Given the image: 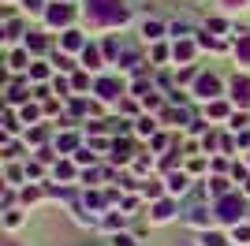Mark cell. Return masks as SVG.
Returning a JSON list of instances; mask_svg holds the SVG:
<instances>
[{
    "instance_id": "1",
    "label": "cell",
    "mask_w": 250,
    "mask_h": 246,
    "mask_svg": "<svg viewBox=\"0 0 250 246\" xmlns=\"http://www.w3.org/2000/svg\"><path fill=\"white\" fill-rule=\"evenodd\" d=\"M86 15L101 26H124L127 22L124 0H86Z\"/></svg>"
},
{
    "instance_id": "2",
    "label": "cell",
    "mask_w": 250,
    "mask_h": 246,
    "mask_svg": "<svg viewBox=\"0 0 250 246\" xmlns=\"http://www.w3.org/2000/svg\"><path fill=\"white\" fill-rule=\"evenodd\" d=\"M239 216H243V198H235V194L217 198V220H224V224H239Z\"/></svg>"
},
{
    "instance_id": "3",
    "label": "cell",
    "mask_w": 250,
    "mask_h": 246,
    "mask_svg": "<svg viewBox=\"0 0 250 246\" xmlns=\"http://www.w3.org/2000/svg\"><path fill=\"white\" fill-rule=\"evenodd\" d=\"M194 93H198L202 101L217 97V93H220V79H217V75H198V79H194Z\"/></svg>"
},
{
    "instance_id": "4",
    "label": "cell",
    "mask_w": 250,
    "mask_h": 246,
    "mask_svg": "<svg viewBox=\"0 0 250 246\" xmlns=\"http://www.w3.org/2000/svg\"><path fill=\"white\" fill-rule=\"evenodd\" d=\"M231 101L243 104V108L250 104V79H239V75L231 79Z\"/></svg>"
},
{
    "instance_id": "5",
    "label": "cell",
    "mask_w": 250,
    "mask_h": 246,
    "mask_svg": "<svg viewBox=\"0 0 250 246\" xmlns=\"http://www.w3.org/2000/svg\"><path fill=\"white\" fill-rule=\"evenodd\" d=\"M120 93H124V86H120L116 79H101L97 82V97H101V101H116Z\"/></svg>"
},
{
    "instance_id": "6",
    "label": "cell",
    "mask_w": 250,
    "mask_h": 246,
    "mask_svg": "<svg viewBox=\"0 0 250 246\" xmlns=\"http://www.w3.org/2000/svg\"><path fill=\"white\" fill-rule=\"evenodd\" d=\"M45 19H49V26H63V22L71 19V8H67V4H56V8H49Z\"/></svg>"
},
{
    "instance_id": "7",
    "label": "cell",
    "mask_w": 250,
    "mask_h": 246,
    "mask_svg": "<svg viewBox=\"0 0 250 246\" xmlns=\"http://www.w3.org/2000/svg\"><path fill=\"white\" fill-rule=\"evenodd\" d=\"M172 213H176V205H172V202H157L149 216H153L157 224H165V220H172Z\"/></svg>"
},
{
    "instance_id": "8",
    "label": "cell",
    "mask_w": 250,
    "mask_h": 246,
    "mask_svg": "<svg viewBox=\"0 0 250 246\" xmlns=\"http://www.w3.org/2000/svg\"><path fill=\"white\" fill-rule=\"evenodd\" d=\"M161 34H165V26H161L157 19H146V22H142V38H146V41H157Z\"/></svg>"
},
{
    "instance_id": "9",
    "label": "cell",
    "mask_w": 250,
    "mask_h": 246,
    "mask_svg": "<svg viewBox=\"0 0 250 246\" xmlns=\"http://www.w3.org/2000/svg\"><path fill=\"white\" fill-rule=\"evenodd\" d=\"M168 190H172V194H183V190H187V175H183V172L168 175Z\"/></svg>"
},
{
    "instance_id": "10",
    "label": "cell",
    "mask_w": 250,
    "mask_h": 246,
    "mask_svg": "<svg viewBox=\"0 0 250 246\" xmlns=\"http://www.w3.org/2000/svg\"><path fill=\"white\" fill-rule=\"evenodd\" d=\"M63 49H86L79 30H63Z\"/></svg>"
},
{
    "instance_id": "11",
    "label": "cell",
    "mask_w": 250,
    "mask_h": 246,
    "mask_svg": "<svg viewBox=\"0 0 250 246\" xmlns=\"http://www.w3.org/2000/svg\"><path fill=\"white\" fill-rule=\"evenodd\" d=\"M172 52H176V60L187 63L190 56H194V45H190V41H176V49H172Z\"/></svg>"
},
{
    "instance_id": "12",
    "label": "cell",
    "mask_w": 250,
    "mask_h": 246,
    "mask_svg": "<svg viewBox=\"0 0 250 246\" xmlns=\"http://www.w3.org/2000/svg\"><path fill=\"white\" fill-rule=\"evenodd\" d=\"M83 63H86V67H97V63H101V52H97L94 45H86V49H83Z\"/></svg>"
},
{
    "instance_id": "13",
    "label": "cell",
    "mask_w": 250,
    "mask_h": 246,
    "mask_svg": "<svg viewBox=\"0 0 250 246\" xmlns=\"http://www.w3.org/2000/svg\"><path fill=\"white\" fill-rule=\"evenodd\" d=\"M202 246H228V239L220 235V231H206V235H202Z\"/></svg>"
},
{
    "instance_id": "14",
    "label": "cell",
    "mask_w": 250,
    "mask_h": 246,
    "mask_svg": "<svg viewBox=\"0 0 250 246\" xmlns=\"http://www.w3.org/2000/svg\"><path fill=\"white\" fill-rule=\"evenodd\" d=\"M127 157H131V149H127V142H116V145H112V161H116V164H124Z\"/></svg>"
},
{
    "instance_id": "15",
    "label": "cell",
    "mask_w": 250,
    "mask_h": 246,
    "mask_svg": "<svg viewBox=\"0 0 250 246\" xmlns=\"http://www.w3.org/2000/svg\"><path fill=\"white\" fill-rule=\"evenodd\" d=\"M209 194H213V198H224V194H228V179H213V183H209Z\"/></svg>"
},
{
    "instance_id": "16",
    "label": "cell",
    "mask_w": 250,
    "mask_h": 246,
    "mask_svg": "<svg viewBox=\"0 0 250 246\" xmlns=\"http://www.w3.org/2000/svg\"><path fill=\"white\" fill-rule=\"evenodd\" d=\"M11 67H15V71H19V67H30V56H26V52H11Z\"/></svg>"
},
{
    "instance_id": "17",
    "label": "cell",
    "mask_w": 250,
    "mask_h": 246,
    "mask_svg": "<svg viewBox=\"0 0 250 246\" xmlns=\"http://www.w3.org/2000/svg\"><path fill=\"white\" fill-rule=\"evenodd\" d=\"M235 56H239L243 63H250V38H243L239 45H235Z\"/></svg>"
},
{
    "instance_id": "18",
    "label": "cell",
    "mask_w": 250,
    "mask_h": 246,
    "mask_svg": "<svg viewBox=\"0 0 250 246\" xmlns=\"http://www.w3.org/2000/svg\"><path fill=\"white\" fill-rule=\"evenodd\" d=\"M209 116H213V120H224V116H228V104H224V101H213V104H209Z\"/></svg>"
},
{
    "instance_id": "19",
    "label": "cell",
    "mask_w": 250,
    "mask_h": 246,
    "mask_svg": "<svg viewBox=\"0 0 250 246\" xmlns=\"http://www.w3.org/2000/svg\"><path fill=\"white\" fill-rule=\"evenodd\" d=\"M26 52H45V38H38V34L26 38Z\"/></svg>"
},
{
    "instance_id": "20",
    "label": "cell",
    "mask_w": 250,
    "mask_h": 246,
    "mask_svg": "<svg viewBox=\"0 0 250 246\" xmlns=\"http://www.w3.org/2000/svg\"><path fill=\"white\" fill-rule=\"evenodd\" d=\"M153 131H157V123L149 120V116H146V120H138V134H153Z\"/></svg>"
},
{
    "instance_id": "21",
    "label": "cell",
    "mask_w": 250,
    "mask_h": 246,
    "mask_svg": "<svg viewBox=\"0 0 250 246\" xmlns=\"http://www.w3.org/2000/svg\"><path fill=\"white\" fill-rule=\"evenodd\" d=\"M235 243H250V227L247 224H235Z\"/></svg>"
},
{
    "instance_id": "22",
    "label": "cell",
    "mask_w": 250,
    "mask_h": 246,
    "mask_svg": "<svg viewBox=\"0 0 250 246\" xmlns=\"http://www.w3.org/2000/svg\"><path fill=\"white\" fill-rule=\"evenodd\" d=\"M4 224H8V227H19V224H22V213H15V209H11V213L4 216Z\"/></svg>"
},
{
    "instance_id": "23",
    "label": "cell",
    "mask_w": 250,
    "mask_h": 246,
    "mask_svg": "<svg viewBox=\"0 0 250 246\" xmlns=\"http://www.w3.org/2000/svg\"><path fill=\"white\" fill-rule=\"evenodd\" d=\"M56 175H60V179H71L75 168H71V164H56Z\"/></svg>"
},
{
    "instance_id": "24",
    "label": "cell",
    "mask_w": 250,
    "mask_h": 246,
    "mask_svg": "<svg viewBox=\"0 0 250 246\" xmlns=\"http://www.w3.org/2000/svg\"><path fill=\"white\" fill-rule=\"evenodd\" d=\"M15 38H19V22L11 19V22H8V34H4V41H15Z\"/></svg>"
},
{
    "instance_id": "25",
    "label": "cell",
    "mask_w": 250,
    "mask_h": 246,
    "mask_svg": "<svg viewBox=\"0 0 250 246\" xmlns=\"http://www.w3.org/2000/svg\"><path fill=\"white\" fill-rule=\"evenodd\" d=\"M45 75H49V67H45V63H34V67H30V79H45Z\"/></svg>"
},
{
    "instance_id": "26",
    "label": "cell",
    "mask_w": 250,
    "mask_h": 246,
    "mask_svg": "<svg viewBox=\"0 0 250 246\" xmlns=\"http://www.w3.org/2000/svg\"><path fill=\"white\" fill-rule=\"evenodd\" d=\"M22 97H26V90H22V86H11V90H8V101H22Z\"/></svg>"
},
{
    "instance_id": "27",
    "label": "cell",
    "mask_w": 250,
    "mask_h": 246,
    "mask_svg": "<svg viewBox=\"0 0 250 246\" xmlns=\"http://www.w3.org/2000/svg\"><path fill=\"white\" fill-rule=\"evenodd\" d=\"M165 120H168V123H183L187 116H183V112H176V108H168V112H165Z\"/></svg>"
},
{
    "instance_id": "28",
    "label": "cell",
    "mask_w": 250,
    "mask_h": 246,
    "mask_svg": "<svg viewBox=\"0 0 250 246\" xmlns=\"http://www.w3.org/2000/svg\"><path fill=\"white\" fill-rule=\"evenodd\" d=\"M22 120L34 123V120H38V108H34V104H26V108H22Z\"/></svg>"
},
{
    "instance_id": "29",
    "label": "cell",
    "mask_w": 250,
    "mask_h": 246,
    "mask_svg": "<svg viewBox=\"0 0 250 246\" xmlns=\"http://www.w3.org/2000/svg\"><path fill=\"white\" fill-rule=\"evenodd\" d=\"M231 127H235V131H239V127H247V112H235V116H231Z\"/></svg>"
},
{
    "instance_id": "30",
    "label": "cell",
    "mask_w": 250,
    "mask_h": 246,
    "mask_svg": "<svg viewBox=\"0 0 250 246\" xmlns=\"http://www.w3.org/2000/svg\"><path fill=\"white\" fill-rule=\"evenodd\" d=\"M75 142H79L75 134H63V138H60V149H75Z\"/></svg>"
},
{
    "instance_id": "31",
    "label": "cell",
    "mask_w": 250,
    "mask_h": 246,
    "mask_svg": "<svg viewBox=\"0 0 250 246\" xmlns=\"http://www.w3.org/2000/svg\"><path fill=\"white\" fill-rule=\"evenodd\" d=\"M112 243H116V246H138V243H135V239H131V235H116Z\"/></svg>"
},
{
    "instance_id": "32",
    "label": "cell",
    "mask_w": 250,
    "mask_h": 246,
    "mask_svg": "<svg viewBox=\"0 0 250 246\" xmlns=\"http://www.w3.org/2000/svg\"><path fill=\"white\" fill-rule=\"evenodd\" d=\"M120 224H124V216H108V220H104V227H108V231H116Z\"/></svg>"
},
{
    "instance_id": "33",
    "label": "cell",
    "mask_w": 250,
    "mask_h": 246,
    "mask_svg": "<svg viewBox=\"0 0 250 246\" xmlns=\"http://www.w3.org/2000/svg\"><path fill=\"white\" fill-rule=\"evenodd\" d=\"M22 4H26L30 11H42V0H22Z\"/></svg>"
},
{
    "instance_id": "34",
    "label": "cell",
    "mask_w": 250,
    "mask_h": 246,
    "mask_svg": "<svg viewBox=\"0 0 250 246\" xmlns=\"http://www.w3.org/2000/svg\"><path fill=\"white\" fill-rule=\"evenodd\" d=\"M247 194H250V179H247Z\"/></svg>"
},
{
    "instance_id": "35",
    "label": "cell",
    "mask_w": 250,
    "mask_h": 246,
    "mask_svg": "<svg viewBox=\"0 0 250 246\" xmlns=\"http://www.w3.org/2000/svg\"><path fill=\"white\" fill-rule=\"evenodd\" d=\"M231 4H235V0H231ZM239 4H243V0H239Z\"/></svg>"
}]
</instances>
